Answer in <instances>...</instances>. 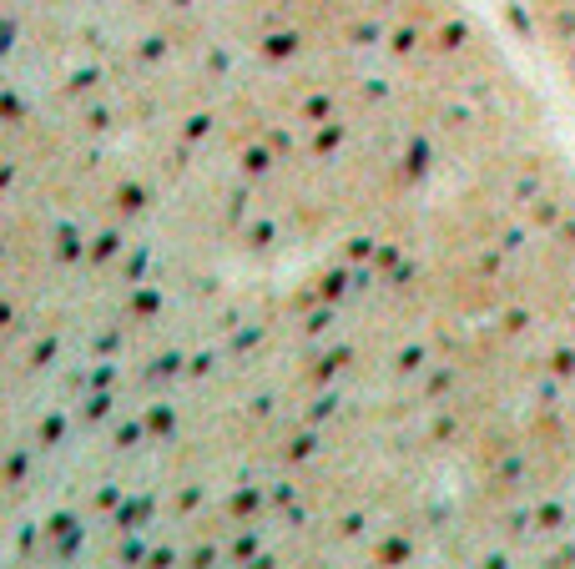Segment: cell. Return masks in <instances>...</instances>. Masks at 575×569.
Returning <instances> with one entry per match:
<instances>
[{"label": "cell", "mask_w": 575, "mask_h": 569, "mask_svg": "<svg viewBox=\"0 0 575 569\" xmlns=\"http://www.w3.org/2000/svg\"><path fill=\"white\" fill-rule=\"evenodd\" d=\"M6 6V569H575V167L470 0Z\"/></svg>", "instance_id": "obj_1"}]
</instances>
